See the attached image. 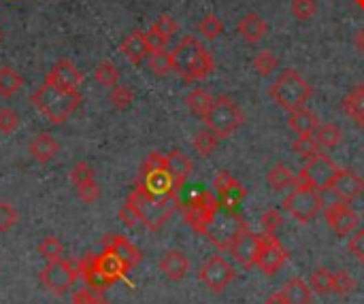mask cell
<instances>
[{"mask_svg": "<svg viewBox=\"0 0 364 304\" xmlns=\"http://www.w3.org/2000/svg\"><path fill=\"white\" fill-rule=\"evenodd\" d=\"M173 58V70L185 83L205 81L209 74L215 70V60L207 52V47L196 37H183L177 47L171 52Z\"/></svg>", "mask_w": 364, "mask_h": 304, "instance_id": "6da1fadb", "label": "cell"}, {"mask_svg": "<svg viewBox=\"0 0 364 304\" xmlns=\"http://www.w3.org/2000/svg\"><path fill=\"white\" fill-rule=\"evenodd\" d=\"M30 100L45 119H50L52 123L58 125L64 123L81 107L83 96L79 94V90H62L50 83H43L39 90H34Z\"/></svg>", "mask_w": 364, "mask_h": 304, "instance_id": "7a4b0ae2", "label": "cell"}, {"mask_svg": "<svg viewBox=\"0 0 364 304\" xmlns=\"http://www.w3.org/2000/svg\"><path fill=\"white\" fill-rule=\"evenodd\" d=\"M139 213H141V221L145 223V227L152 232H158L160 227L171 219L179 207H181V198L179 194H168V196H150V194H145L141 190H132L130 196H128Z\"/></svg>", "mask_w": 364, "mask_h": 304, "instance_id": "3957f363", "label": "cell"}, {"mask_svg": "<svg viewBox=\"0 0 364 304\" xmlns=\"http://www.w3.org/2000/svg\"><path fill=\"white\" fill-rule=\"evenodd\" d=\"M311 94V85L294 68H285L269 88V96L273 98V103L287 113L303 109L309 103Z\"/></svg>", "mask_w": 364, "mask_h": 304, "instance_id": "277c9868", "label": "cell"}, {"mask_svg": "<svg viewBox=\"0 0 364 304\" xmlns=\"http://www.w3.org/2000/svg\"><path fill=\"white\" fill-rule=\"evenodd\" d=\"M222 205H220V200H217V196L207 190L192 192L185 200H181V207H179L185 223L199 234H207L211 221L215 219Z\"/></svg>", "mask_w": 364, "mask_h": 304, "instance_id": "5b68a950", "label": "cell"}, {"mask_svg": "<svg viewBox=\"0 0 364 304\" xmlns=\"http://www.w3.org/2000/svg\"><path fill=\"white\" fill-rule=\"evenodd\" d=\"M203 121H205V128L213 130L220 139H228L243 125V121H245V113L241 111V107L232 98L217 96L211 111L203 117Z\"/></svg>", "mask_w": 364, "mask_h": 304, "instance_id": "8992f818", "label": "cell"}, {"mask_svg": "<svg viewBox=\"0 0 364 304\" xmlns=\"http://www.w3.org/2000/svg\"><path fill=\"white\" fill-rule=\"evenodd\" d=\"M283 211L301 223H309L324 211L322 192L313 190L309 185H303V183H296L294 190L283 200Z\"/></svg>", "mask_w": 364, "mask_h": 304, "instance_id": "52a82bcc", "label": "cell"}, {"mask_svg": "<svg viewBox=\"0 0 364 304\" xmlns=\"http://www.w3.org/2000/svg\"><path fill=\"white\" fill-rule=\"evenodd\" d=\"M245 230H250L245 217H243L239 211H228V209L222 207L220 211H217L215 219L211 221V225H209V230H207L205 236L217 249L228 251L230 245L236 241V236L243 234Z\"/></svg>", "mask_w": 364, "mask_h": 304, "instance_id": "ba28073f", "label": "cell"}, {"mask_svg": "<svg viewBox=\"0 0 364 304\" xmlns=\"http://www.w3.org/2000/svg\"><path fill=\"white\" fill-rule=\"evenodd\" d=\"M336 172H338V166L326 154H318L311 160H307V164L303 166L299 174V183L309 185L318 192H328Z\"/></svg>", "mask_w": 364, "mask_h": 304, "instance_id": "9c48e42d", "label": "cell"}, {"mask_svg": "<svg viewBox=\"0 0 364 304\" xmlns=\"http://www.w3.org/2000/svg\"><path fill=\"white\" fill-rule=\"evenodd\" d=\"M79 278V270H77V262H70L66 258L56 260V262H47V266L41 272V283L45 290H50L54 294H64L68 292L72 285L77 283Z\"/></svg>", "mask_w": 364, "mask_h": 304, "instance_id": "30bf717a", "label": "cell"}, {"mask_svg": "<svg viewBox=\"0 0 364 304\" xmlns=\"http://www.w3.org/2000/svg\"><path fill=\"white\" fill-rule=\"evenodd\" d=\"M234 266L222 256H211L199 270V278L213 294H222L234 281Z\"/></svg>", "mask_w": 364, "mask_h": 304, "instance_id": "8fae6325", "label": "cell"}, {"mask_svg": "<svg viewBox=\"0 0 364 304\" xmlns=\"http://www.w3.org/2000/svg\"><path fill=\"white\" fill-rule=\"evenodd\" d=\"M324 219L330 230L341 239L352 236L360 227L358 213L350 207V202H343V200H336L332 205L324 207Z\"/></svg>", "mask_w": 364, "mask_h": 304, "instance_id": "7c38bea8", "label": "cell"}, {"mask_svg": "<svg viewBox=\"0 0 364 304\" xmlns=\"http://www.w3.org/2000/svg\"><path fill=\"white\" fill-rule=\"evenodd\" d=\"M287 260V251L275 234H262L258 251V268L264 274H275Z\"/></svg>", "mask_w": 364, "mask_h": 304, "instance_id": "4fadbf2b", "label": "cell"}, {"mask_svg": "<svg viewBox=\"0 0 364 304\" xmlns=\"http://www.w3.org/2000/svg\"><path fill=\"white\" fill-rule=\"evenodd\" d=\"M213 188H215V196H217V200H220V205L228 211H239L241 202L247 196L245 188H243L228 170H222L215 176Z\"/></svg>", "mask_w": 364, "mask_h": 304, "instance_id": "5bb4252c", "label": "cell"}, {"mask_svg": "<svg viewBox=\"0 0 364 304\" xmlns=\"http://www.w3.org/2000/svg\"><path fill=\"white\" fill-rule=\"evenodd\" d=\"M260 239L262 234H256L252 230H245L243 234L236 236V241L230 245V256L234 258V262L239 266H243L245 270L258 266V251H260Z\"/></svg>", "mask_w": 364, "mask_h": 304, "instance_id": "9a60e30c", "label": "cell"}, {"mask_svg": "<svg viewBox=\"0 0 364 304\" xmlns=\"http://www.w3.org/2000/svg\"><path fill=\"white\" fill-rule=\"evenodd\" d=\"M45 83L62 90H79V85H83V72L75 66L72 60L62 58L45 74Z\"/></svg>", "mask_w": 364, "mask_h": 304, "instance_id": "2e32d148", "label": "cell"}, {"mask_svg": "<svg viewBox=\"0 0 364 304\" xmlns=\"http://www.w3.org/2000/svg\"><path fill=\"white\" fill-rule=\"evenodd\" d=\"M338 200L343 202H354L356 198H360L364 194V179L352 168H338L336 176L332 179L330 188H328Z\"/></svg>", "mask_w": 364, "mask_h": 304, "instance_id": "e0dca14e", "label": "cell"}, {"mask_svg": "<svg viewBox=\"0 0 364 304\" xmlns=\"http://www.w3.org/2000/svg\"><path fill=\"white\" fill-rule=\"evenodd\" d=\"M119 49H121V54L128 58V62L134 64V66H141L145 60L150 58V54H152V47H150V41H148V32H143V30L130 32L124 41H121Z\"/></svg>", "mask_w": 364, "mask_h": 304, "instance_id": "ac0fdd59", "label": "cell"}, {"mask_svg": "<svg viewBox=\"0 0 364 304\" xmlns=\"http://www.w3.org/2000/svg\"><path fill=\"white\" fill-rule=\"evenodd\" d=\"M105 249L107 251H113L115 256L124 262L130 270L136 266V264H141V260H143V253H141V249L134 245V243H130L126 236H121V234H111V236H107L105 239Z\"/></svg>", "mask_w": 364, "mask_h": 304, "instance_id": "d6986e66", "label": "cell"}, {"mask_svg": "<svg viewBox=\"0 0 364 304\" xmlns=\"http://www.w3.org/2000/svg\"><path fill=\"white\" fill-rule=\"evenodd\" d=\"M177 30H179L177 21H175L171 15L162 13V15L152 23V28L148 30V41H150L152 52H156V49H166L168 41L173 39V34H175Z\"/></svg>", "mask_w": 364, "mask_h": 304, "instance_id": "ffe728a7", "label": "cell"}, {"mask_svg": "<svg viewBox=\"0 0 364 304\" xmlns=\"http://www.w3.org/2000/svg\"><path fill=\"white\" fill-rule=\"evenodd\" d=\"M160 270L164 272V276L168 281H183L188 270H190V260L185 258V253L181 251H166L164 256L158 262Z\"/></svg>", "mask_w": 364, "mask_h": 304, "instance_id": "44dd1931", "label": "cell"}, {"mask_svg": "<svg viewBox=\"0 0 364 304\" xmlns=\"http://www.w3.org/2000/svg\"><path fill=\"white\" fill-rule=\"evenodd\" d=\"M236 32L245 43H258L269 32V26H266V21L258 13H247L245 17L239 19Z\"/></svg>", "mask_w": 364, "mask_h": 304, "instance_id": "7402d4cb", "label": "cell"}, {"mask_svg": "<svg viewBox=\"0 0 364 304\" xmlns=\"http://www.w3.org/2000/svg\"><path fill=\"white\" fill-rule=\"evenodd\" d=\"M320 117L315 115L313 111L309 109H299V111H292V113H287V125H290V130L296 132L299 136H305V134H315L320 128Z\"/></svg>", "mask_w": 364, "mask_h": 304, "instance_id": "603a6c76", "label": "cell"}, {"mask_svg": "<svg viewBox=\"0 0 364 304\" xmlns=\"http://www.w3.org/2000/svg\"><path fill=\"white\" fill-rule=\"evenodd\" d=\"M30 156L41 162V164H47V162H52L58 154H60V143L52 136V134H47V132H41L32 143H30Z\"/></svg>", "mask_w": 364, "mask_h": 304, "instance_id": "cb8c5ba5", "label": "cell"}, {"mask_svg": "<svg viewBox=\"0 0 364 304\" xmlns=\"http://www.w3.org/2000/svg\"><path fill=\"white\" fill-rule=\"evenodd\" d=\"M192 170H194V164L183 151L175 149L168 154V172H171V176H173L177 192H181V188L185 185V179L192 174Z\"/></svg>", "mask_w": 364, "mask_h": 304, "instance_id": "d4e9b609", "label": "cell"}, {"mask_svg": "<svg viewBox=\"0 0 364 304\" xmlns=\"http://www.w3.org/2000/svg\"><path fill=\"white\" fill-rule=\"evenodd\" d=\"M343 113L358 125V128H364V83L356 85L341 103Z\"/></svg>", "mask_w": 364, "mask_h": 304, "instance_id": "484cf974", "label": "cell"}, {"mask_svg": "<svg viewBox=\"0 0 364 304\" xmlns=\"http://www.w3.org/2000/svg\"><path fill=\"white\" fill-rule=\"evenodd\" d=\"M287 304H311V285H307L303 278H290L281 287Z\"/></svg>", "mask_w": 364, "mask_h": 304, "instance_id": "4316f807", "label": "cell"}, {"mask_svg": "<svg viewBox=\"0 0 364 304\" xmlns=\"http://www.w3.org/2000/svg\"><path fill=\"white\" fill-rule=\"evenodd\" d=\"M213 103H215V96H211V94H209L207 90H203V88L192 90V92L185 96V105H188V109H190L194 115H199L201 119L211 111Z\"/></svg>", "mask_w": 364, "mask_h": 304, "instance_id": "83f0119b", "label": "cell"}, {"mask_svg": "<svg viewBox=\"0 0 364 304\" xmlns=\"http://www.w3.org/2000/svg\"><path fill=\"white\" fill-rule=\"evenodd\" d=\"M266 181L269 185L275 190V192H281V190H287V188H294L299 183V176H294V172L290 170L285 164H275L271 170H269V176H266Z\"/></svg>", "mask_w": 364, "mask_h": 304, "instance_id": "f1b7e54d", "label": "cell"}, {"mask_svg": "<svg viewBox=\"0 0 364 304\" xmlns=\"http://www.w3.org/2000/svg\"><path fill=\"white\" fill-rule=\"evenodd\" d=\"M21 85H23V77L15 68H11V66L0 68V96L11 98L19 92Z\"/></svg>", "mask_w": 364, "mask_h": 304, "instance_id": "f546056e", "label": "cell"}, {"mask_svg": "<svg viewBox=\"0 0 364 304\" xmlns=\"http://www.w3.org/2000/svg\"><path fill=\"white\" fill-rule=\"evenodd\" d=\"M148 64H150V70L156 74V77H166V74L173 70L171 52H166V49H156V52L150 54Z\"/></svg>", "mask_w": 364, "mask_h": 304, "instance_id": "4dcf8cb0", "label": "cell"}, {"mask_svg": "<svg viewBox=\"0 0 364 304\" xmlns=\"http://www.w3.org/2000/svg\"><path fill=\"white\" fill-rule=\"evenodd\" d=\"M315 139H318L320 147H326V149H334L341 145L343 141V132L338 128L336 123H320L318 132H315Z\"/></svg>", "mask_w": 364, "mask_h": 304, "instance_id": "1f68e13d", "label": "cell"}, {"mask_svg": "<svg viewBox=\"0 0 364 304\" xmlns=\"http://www.w3.org/2000/svg\"><path fill=\"white\" fill-rule=\"evenodd\" d=\"M39 256L45 260V262H56V260H62L64 258V245L58 236L50 234L45 236L41 243H39Z\"/></svg>", "mask_w": 364, "mask_h": 304, "instance_id": "d6a6232c", "label": "cell"}, {"mask_svg": "<svg viewBox=\"0 0 364 304\" xmlns=\"http://www.w3.org/2000/svg\"><path fill=\"white\" fill-rule=\"evenodd\" d=\"M309 285L315 294H330L332 287H334V272H330L328 268H318V270H313L311 278H309Z\"/></svg>", "mask_w": 364, "mask_h": 304, "instance_id": "836d02e7", "label": "cell"}, {"mask_svg": "<svg viewBox=\"0 0 364 304\" xmlns=\"http://www.w3.org/2000/svg\"><path fill=\"white\" fill-rule=\"evenodd\" d=\"M220 141H222V139L217 136L213 130L203 128L196 136H194V149H196L203 158H207V156H211L213 151L217 149V145H220Z\"/></svg>", "mask_w": 364, "mask_h": 304, "instance_id": "e575fe53", "label": "cell"}, {"mask_svg": "<svg viewBox=\"0 0 364 304\" xmlns=\"http://www.w3.org/2000/svg\"><path fill=\"white\" fill-rule=\"evenodd\" d=\"M94 79L99 81L103 88H113V85L119 83V68L113 62L105 60L94 68Z\"/></svg>", "mask_w": 364, "mask_h": 304, "instance_id": "d590c367", "label": "cell"}, {"mask_svg": "<svg viewBox=\"0 0 364 304\" xmlns=\"http://www.w3.org/2000/svg\"><path fill=\"white\" fill-rule=\"evenodd\" d=\"M109 100H111L113 109H117V111H126V109L134 103V92H132L128 85H119V83H117V85L111 88Z\"/></svg>", "mask_w": 364, "mask_h": 304, "instance_id": "8d00e7d4", "label": "cell"}, {"mask_svg": "<svg viewBox=\"0 0 364 304\" xmlns=\"http://www.w3.org/2000/svg\"><path fill=\"white\" fill-rule=\"evenodd\" d=\"M222 32H224V23H222L220 17L213 15V13L205 15V17L199 21V34H203L207 41H215Z\"/></svg>", "mask_w": 364, "mask_h": 304, "instance_id": "74e56055", "label": "cell"}, {"mask_svg": "<svg viewBox=\"0 0 364 304\" xmlns=\"http://www.w3.org/2000/svg\"><path fill=\"white\" fill-rule=\"evenodd\" d=\"M292 149L296 151L301 158L311 160L313 156L320 154V143H318V139H315L313 134H305V136H299V139L292 143Z\"/></svg>", "mask_w": 364, "mask_h": 304, "instance_id": "f35d334b", "label": "cell"}, {"mask_svg": "<svg viewBox=\"0 0 364 304\" xmlns=\"http://www.w3.org/2000/svg\"><path fill=\"white\" fill-rule=\"evenodd\" d=\"M279 60L273 52H269V49H264V52H260L254 60V68L256 72L260 74V77H271V74L275 72Z\"/></svg>", "mask_w": 364, "mask_h": 304, "instance_id": "ab89813d", "label": "cell"}, {"mask_svg": "<svg viewBox=\"0 0 364 304\" xmlns=\"http://www.w3.org/2000/svg\"><path fill=\"white\" fill-rule=\"evenodd\" d=\"M70 304H109V300L103 296V292L92 290L85 285V290H77L70 298Z\"/></svg>", "mask_w": 364, "mask_h": 304, "instance_id": "60d3db41", "label": "cell"}, {"mask_svg": "<svg viewBox=\"0 0 364 304\" xmlns=\"http://www.w3.org/2000/svg\"><path fill=\"white\" fill-rule=\"evenodd\" d=\"M290 11H292V15L299 21H307L318 13V3H315V0H292Z\"/></svg>", "mask_w": 364, "mask_h": 304, "instance_id": "b9f144b4", "label": "cell"}, {"mask_svg": "<svg viewBox=\"0 0 364 304\" xmlns=\"http://www.w3.org/2000/svg\"><path fill=\"white\" fill-rule=\"evenodd\" d=\"M356 290V281L354 276L347 272V270H338L334 272V287H332V294L336 296H347Z\"/></svg>", "mask_w": 364, "mask_h": 304, "instance_id": "7bdbcfd3", "label": "cell"}, {"mask_svg": "<svg viewBox=\"0 0 364 304\" xmlns=\"http://www.w3.org/2000/svg\"><path fill=\"white\" fill-rule=\"evenodd\" d=\"M17 221H19V213L15 211V207L5 200H0V232H9Z\"/></svg>", "mask_w": 364, "mask_h": 304, "instance_id": "ee69618b", "label": "cell"}, {"mask_svg": "<svg viewBox=\"0 0 364 304\" xmlns=\"http://www.w3.org/2000/svg\"><path fill=\"white\" fill-rule=\"evenodd\" d=\"M68 179L72 181V185H81V183H88V181H94V170L88 162H77L75 166L70 168V174Z\"/></svg>", "mask_w": 364, "mask_h": 304, "instance_id": "f6af8a7d", "label": "cell"}, {"mask_svg": "<svg viewBox=\"0 0 364 304\" xmlns=\"http://www.w3.org/2000/svg\"><path fill=\"white\" fill-rule=\"evenodd\" d=\"M262 223V230L264 234H275L279 227L283 225V213L279 209H271V211H266L260 219Z\"/></svg>", "mask_w": 364, "mask_h": 304, "instance_id": "bcb514c9", "label": "cell"}, {"mask_svg": "<svg viewBox=\"0 0 364 304\" xmlns=\"http://www.w3.org/2000/svg\"><path fill=\"white\" fill-rule=\"evenodd\" d=\"M119 221L124 223L126 227H134V225L141 223V213H139L136 205H134L130 198L126 200V205L119 209Z\"/></svg>", "mask_w": 364, "mask_h": 304, "instance_id": "7dc6e473", "label": "cell"}, {"mask_svg": "<svg viewBox=\"0 0 364 304\" xmlns=\"http://www.w3.org/2000/svg\"><path fill=\"white\" fill-rule=\"evenodd\" d=\"M347 249H350L352 256L364 266V225H360L358 230L352 234V239L347 243Z\"/></svg>", "mask_w": 364, "mask_h": 304, "instance_id": "c3c4849f", "label": "cell"}, {"mask_svg": "<svg viewBox=\"0 0 364 304\" xmlns=\"http://www.w3.org/2000/svg\"><path fill=\"white\" fill-rule=\"evenodd\" d=\"M19 128V115L13 109H0V132L13 134Z\"/></svg>", "mask_w": 364, "mask_h": 304, "instance_id": "681fc988", "label": "cell"}, {"mask_svg": "<svg viewBox=\"0 0 364 304\" xmlns=\"http://www.w3.org/2000/svg\"><path fill=\"white\" fill-rule=\"evenodd\" d=\"M77 196L88 202V205H92V202H96L101 198V185L96 183V181H88V183H81L77 185Z\"/></svg>", "mask_w": 364, "mask_h": 304, "instance_id": "f907efd6", "label": "cell"}, {"mask_svg": "<svg viewBox=\"0 0 364 304\" xmlns=\"http://www.w3.org/2000/svg\"><path fill=\"white\" fill-rule=\"evenodd\" d=\"M141 170H168V156L160 154V151H154V154L148 156Z\"/></svg>", "mask_w": 364, "mask_h": 304, "instance_id": "816d5d0a", "label": "cell"}, {"mask_svg": "<svg viewBox=\"0 0 364 304\" xmlns=\"http://www.w3.org/2000/svg\"><path fill=\"white\" fill-rule=\"evenodd\" d=\"M264 304H287V302H285L283 292L279 290V292H275V294H271L269 298H266V302H264Z\"/></svg>", "mask_w": 364, "mask_h": 304, "instance_id": "f5cc1de1", "label": "cell"}, {"mask_svg": "<svg viewBox=\"0 0 364 304\" xmlns=\"http://www.w3.org/2000/svg\"><path fill=\"white\" fill-rule=\"evenodd\" d=\"M356 49H358V54H362L364 56V28H360L358 30V34H356Z\"/></svg>", "mask_w": 364, "mask_h": 304, "instance_id": "db71d44e", "label": "cell"}, {"mask_svg": "<svg viewBox=\"0 0 364 304\" xmlns=\"http://www.w3.org/2000/svg\"><path fill=\"white\" fill-rule=\"evenodd\" d=\"M354 3H356V5H358V7H360L362 11H364V0H354Z\"/></svg>", "mask_w": 364, "mask_h": 304, "instance_id": "11a10c76", "label": "cell"}, {"mask_svg": "<svg viewBox=\"0 0 364 304\" xmlns=\"http://www.w3.org/2000/svg\"><path fill=\"white\" fill-rule=\"evenodd\" d=\"M0 43H3V30H0Z\"/></svg>", "mask_w": 364, "mask_h": 304, "instance_id": "9f6ffc18", "label": "cell"}, {"mask_svg": "<svg viewBox=\"0 0 364 304\" xmlns=\"http://www.w3.org/2000/svg\"><path fill=\"white\" fill-rule=\"evenodd\" d=\"M311 304H313V302H311Z\"/></svg>", "mask_w": 364, "mask_h": 304, "instance_id": "6f0895ef", "label": "cell"}]
</instances>
